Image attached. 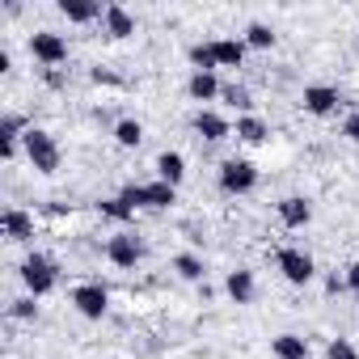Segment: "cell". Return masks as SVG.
<instances>
[{"label":"cell","instance_id":"obj_1","mask_svg":"<svg viewBox=\"0 0 359 359\" xmlns=\"http://www.w3.org/2000/svg\"><path fill=\"white\" fill-rule=\"evenodd\" d=\"M22 148H26V161H30L39 173H55V169H60V144H55V135H51V131L30 127V131H26V140H22Z\"/></svg>","mask_w":359,"mask_h":359},{"label":"cell","instance_id":"obj_2","mask_svg":"<svg viewBox=\"0 0 359 359\" xmlns=\"http://www.w3.org/2000/svg\"><path fill=\"white\" fill-rule=\"evenodd\" d=\"M22 283L30 287L34 300L47 296V292H55V283H60V266H55V258H47V254H30V258L22 262Z\"/></svg>","mask_w":359,"mask_h":359},{"label":"cell","instance_id":"obj_3","mask_svg":"<svg viewBox=\"0 0 359 359\" xmlns=\"http://www.w3.org/2000/svg\"><path fill=\"white\" fill-rule=\"evenodd\" d=\"M258 187V165L245 156H229L220 165V191L224 195H250Z\"/></svg>","mask_w":359,"mask_h":359},{"label":"cell","instance_id":"obj_4","mask_svg":"<svg viewBox=\"0 0 359 359\" xmlns=\"http://www.w3.org/2000/svg\"><path fill=\"white\" fill-rule=\"evenodd\" d=\"M123 199L131 203V208H173L177 203V187H169V182H148V187H140V182H127L123 187Z\"/></svg>","mask_w":359,"mask_h":359},{"label":"cell","instance_id":"obj_5","mask_svg":"<svg viewBox=\"0 0 359 359\" xmlns=\"http://www.w3.org/2000/svg\"><path fill=\"white\" fill-rule=\"evenodd\" d=\"M30 55H34L43 68H60V64L68 60V43H64V34H55V30H39V34H30Z\"/></svg>","mask_w":359,"mask_h":359},{"label":"cell","instance_id":"obj_6","mask_svg":"<svg viewBox=\"0 0 359 359\" xmlns=\"http://www.w3.org/2000/svg\"><path fill=\"white\" fill-rule=\"evenodd\" d=\"M275 262H279V271H283V279H287L292 287H304V283L317 275L313 258H309L304 250H292V245H283V250L275 254Z\"/></svg>","mask_w":359,"mask_h":359},{"label":"cell","instance_id":"obj_7","mask_svg":"<svg viewBox=\"0 0 359 359\" xmlns=\"http://www.w3.org/2000/svg\"><path fill=\"white\" fill-rule=\"evenodd\" d=\"M72 304H76V313H81V317L102 321V317H106V309H110V292H106L102 283H76V287H72Z\"/></svg>","mask_w":359,"mask_h":359},{"label":"cell","instance_id":"obj_8","mask_svg":"<svg viewBox=\"0 0 359 359\" xmlns=\"http://www.w3.org/2000/svg\"><path fill=\"white\" fill-rule=\"evenodd\" d=\"M106 258L114 262V266H123V271H131L140 258H144V241L135 237V233H114L110 241H106Z\"/></svg>","mask_w":359,"mask_h":359},{"label":"cell","instance_id":"obj_9","mask_svg":"<svg viewBox=\"0 0 359 359\" xmlns=\"http://www.w3.org/2000/svg\"><path fill=\"white\" fill-rule=\"evenodd\" d=\"M0 224H5V237H9V241H18V245L34 241V216H30V212H22V208H5Z\"/></svg>","mask_w":359,"mask_h":359},{"label":"cell","instance_id":"obj_10","mask_svg":"<svg viewBox=\"0 0 359 359\" xmlns=\"http://www.w3.org/2000/svg\"><path fill=\"white\" fill-rule=\"evenodd\" d=\"M338 102H342V97H338V89H334V85H309V89H304V110H309V114H317V118L334 114V110H338Z\"/></svg>","mask_w":359,"mask_h":359},{"label":"cell","instance_id":"obj_11","mask_svg":"<svg viewBox=\"0 0 359 359\" xmlns=\"http://www.w3.org/2000/svg\"><path fill=\"white\" fill-rule=\"evenodd\" d=\"M195 131H199L208 144H220V140L233 135V123H229L224 114H216V110H199V114H195Z\"/></svg>","mask_w":359,"mask_h":359},{"label":"cell","instance_id":"obj_12","mask_svg":"<svg viewBox=\"0 0 359 359\" xmlns=\"http://www.w3.org/2000/svg\"><path fill=\"white\" fill-rule=\"evenodd\" d=\"M245 39H216L212 43V55H216V68H241L245 64Z\"/></svg>","mask_w":359,"mask_h":359},{"label":"cell","instance_id":"obj_13","mask_svg":"<svg viewBox=\"0 0 359 359\" xmlns=\"http://www.w3.org/2000/svg\"><path fill=\"white\" fill-rule=\"evenodd\" d=\"M102 22H106V34H110V39H131V34H135V18H131L123 5H106Z\"/></svg>","mask_w":359,"mask_h":359},{"label":"cell","instance_id":"obj_14","mask_svg":"<svg viewBox=\"0 0 359 359\" xmlns=\"http://www.w3.org/2000/svg\"><path fill=\"white\" fill-rule=\"evenodd\" d=\"M182 177H187V161H182V152H161V156H156V182L177 187Z\"/></svg>","mask_w":359,"mask_h":359},{"label":"cell","instance_id":"obj_15","mask_svg":"<svg viewBox=\"0 0 359 359\" xmlns=\"http://www.w3.org/2000/svg\"><path fill=\"white\" fill-rule=\"evenodd\" d=\"M279 220H283L287 229H304V224L313 220V208H309L300 195H292V199H283V203H279Z\"/></svg>","mask_w":359,"mask_h":359},{"label":"cell","instance_id":"obj_16","mask_svg":"<svg viewBox=\"0 0 359 359\" xmlns=\"http://www.w3.org/2000/svg\"><path fill=\"white\" fill-rule=\"evenodd\" d=\"M187 93H191L195 102H212V97H220V81H216V72H195V76L187 81Z\"/></svg>","mask_w":359,"mask_h":359},{"label":"cell","instance_id":"obj_17","mask_svg":"<svg viewBox=\"0 0 359 359\" xmlns=\"http://www.w3.org/2000/svg\"><path fill=\"white\" fill-rule=\"evenodd\" d=\"M233 131H237V140H245V144H266V135H271V127H266L258 114H241Z\"/></svg>","mask_w":359,"mask_h":359},{"label":"cell","instance_id":"obj_18","mask_svg":"<svg viewBox=\"0 0 359 359\" xmlns=\"http://www.w3.org/2000/svg\"><path fill=\"white\" fill-rule=\"evenodd\" d=\"M60 13H64L68 22H93V18H102L106 9L93 5V0H60Z\"/></svg>","mask_w":359,"mask_h":359},{"label":"cell","instance_id":"obj_19","mask_svg":"<svg viewBox=\"0 0 359 359\" xmlns=\"http://www.w3.org/2000/svg\"><path fill=\"white\" fill-rule=\"evenodd\" d=\"M224 292H229L237 304H250V300H254V275H250V271H233V275L224 279Z\"/></svg>","mask_w":359,"mask_h":359},{"label":"cell","instance_id":"obj_20","mask_svg":"<svg viewBox=\"0 0 359 359\" xmlns=\"http://www.w3.org/2000/svg\"><path fill=\"white\" fill-rule=\"evenodd\" d=\"M271 346H275V359H309V342L300 334H279Z\"/></svg>","mask_w":359,"mask_h":359},{"label":"cell","instance_id":"obj_21","mask_svg":"<svg viewBox=\"0 0 359 359\" xmlns=\"http://www.w3.org/2000/svg\"><path fill=\"white\" fill-rule=\"evenodd\" d=\"M97 208H102V216H106V220H114V224H131V220H135V208H131L123 195H114V199H102Z\"/></svg>","mask_w":359,"mask_h":359},{"label":"cell","instance_id":"obj_22","mask_svg":"<svg viewBox=\"0 0 359 359\" xmlns=\"http://www.w3.org/2000/svg\"><path fill=\"white\" fill-rule=\"evenodd\" d=\"M114 140H118V148H140L144 127H140L135 118H123V123H114Z\"/></svg>","mask_w":359,"mask_h":359},{"label":"cell","instance_id":"obj_23","mask_svg":"<svg viewBox=\"0 0 359 359\" xmlns=\"http://www.w3.org/2000/svg\"><path fill=\"white\" fill-rule=\"evenodd\" d=\"M173 271L182 275V279H191V283H199L203 279V258L199 254H177L173 258Z\"/></svg>","mask_w":359,"mask_h":359},{"label":"cell","instance_id":"obj_24","mask_svg":"<svg viewBox=\"0 0 359 359\" xmlns=\"http://www.w3.org/2000/svg\"><path fill=\"white\" fill-rule=\"evenodd\" d=\"M245 47H258V51H266V47H275V34H271V26H262V22H254V26L245 30Z\"/></svg>","mask_w":359,"mask_h":359},{"label":"cell","instance_id":"obj_25","mask_svg":"<svg viewBox=\"0 0 359 359\" xmlns=\"http://www.w3.org/2000/svg\"><path fill=\"white\" fill-rule=\"evenodd\" d=\"M191 64H195V72H216L212 43H195V47H191Z\"/></svg>","mask_w":359,"mask_h":359},{"label":"cell","instance_id":"obj_26","mask_svg":"<svg viewBox=\"0 0 359 359\" xmlns=\"http://www.w3.org/2000/svg\"><path fill=\"white\" fill-rule=\"evenodd\" d=\"M220 97H224L233 110H250V106H254V102H250V89H241V85H224Z\"/></svg>","mask_w":359,"mask_h":359},{"label":"cell","instance_id":"obj_27","mask_svg":"<svg viewBox=\"0 0 359 359\" xmlns=\"http://www.w3.org/2000/svg\"><path fill=\"white\" fill-rule=\"evenodd\" d=\"M325 359H359V351H355L346 338H334V342L325 346Z\"/></svg>","mask_w":359,"mask_h":359},{"label":"cell","instance_id":"obj_28","mask_svg":"<svg viewBox=\"0 0 359 359\" xmlns=\"http://www.w3.org/2000/svg\"><path fill=\"white\" fill-rule=\"evenodd\" d=\"M13 317H22V321L39 317V304H34V296H22V300H13Z\"/></svg>","mask_w":359,"mask_h":359},{"label":"cell","instance_id":"obj_29","mask_svg":"<svg viewBox=\"0 0 359 359\" xmlns=\"http://www.w3.org/2000/svg\"><path fill=\"white\" fill-rule=\"evenodd\" d=\"M342 135H346L351 144H359V110H351V114L342 118Z\"/></svg>","mask_w":359,"mask_h":359},{"label":"cell","instance_id":"obj_30","mask_svg":"<svg viewBox=\"0 0 359 359\" xmlns=\"http://www.w3.org/2000/svg\"><path fill=\"white\" fill-rule=\"evenodd\" d=\"M346 292H355L359 296V258L351 262V271H346Z\"/></svg>","mask_w":359,"mask_h":359}]
</instances>
